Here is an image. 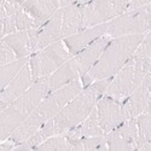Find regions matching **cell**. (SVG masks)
Wrapping results in <instances>:
<instances>
[{"instance_id":"cell-1","label":"cell","mask_w":151,"mask_h":151,"mask_svg":"<svg viewBox=\"0 0 151 151\" xmlns=\"http://www.w3.org/2000/svg\"><path fill=\"white\" fill-rule=\"evenodd\" d=\"M110 80L111 79L99 80L83 87L52 120L46 122L26 142L16 144L12 151L35 150V147L45 142L47 138L63 134L82 123L96 108L98 100L105 94Z\"/></svg>"},{"instance_id":"cell-2","label":"cell","mask_w":151,"mask_h":151,"mask_svg":"<svg viewBox=\"0 0 151 151\" xmlns=\"http://www.w3.org/2000/svg\"><path fill=\"white\" fill-rule=\"evenodd\" d=\"M82 88L83 85L80 79L63 87H59L57 90L50 91L47 96L39 103V105L34 109V111L27 117V120L7 139L14 142L15 144L26 142L29 137L39 131L46 122L52 120Z\"/></svg>"},{"instance_id":"cell-3","label":"cell","mask_w":151,"mask_h":151,"mask_svg":"<svg viewBox=\"0 0 151 151\" xmlns=\"http://www.w3.org/2000/svg\"><path fill=\"white\" fill-rule=\"evenodd\" d=\"M145 34L111 37L93 68L81 78L83 87L96 81L111 79L137 52Z\"/></svg>"},{"instance_id":"cell-4","label":"cell","mask_w":151,"mask_h":151,"mask_svg":"<svg viewBox=\"0 0 151 151\" xmlns=\"http://www.w3.org/2000/svg\"><path fill=\"white\" fill-rule=\"evenodd\" d=\"M50 92V76L36 80L30 88L0 111V142L6 140Z\"/></svg>"},{"instance_id":"cell-5","label":"cell","mask_w":151,"mask_h":151,"mask_svg":"<svg viewBox=\"0 0 151 151\" xmlns=\"http://www.w3.org/2000/svg\"><path fill=\"white\" fill-rule=\"evenodd\" d=\"M110 40L111 36L105 34L97 39L88 47L71 56L50 76V91L57 90L73 81L80 80L93 68Z\"/></svg>"},{"instance_id":"cell-6","label":"cell","mask_w":151,"mask_h":151,"mask_svg":"<svg viewBox=\"0 0 151 151\" xmlns=\"http://www.w3.org/2000/svg\"><path fill=\"white\" fill-rule=\"evenodd\" d=\"M151 68V58L134 55L111 78L105 94L120 102L127 98L144 81Z\"/></svg>"},{"instance_id":"cell-7","label":"cell","mask_w":151,"mask_h":151,"mask_svg":"<svg viewBox=\"0 0 151 151\" xmlns=\"http://www.w3.org/2000/svg\"><path fill=\"white\" fill-rule=\"evenodd\" d=\"M71 57L64 40H59L48 45L37 52H35L29 59V67L34 80L51 76V75Z\"/></svg>"},{"instance_id":"cell-8","label":"cell","mask_w":151,"mask_h":151,"mask_svg":"<svg viewBox=\"0 0 151 151\" xmlns=\"http://www.w3.org/2000/svg\"><path fill=\"white\" fill-rule=\"evenodd\" d=\"M151 30V4L124 11L109 22L106 34L111 37L146 34Z\"/></svg>"},{"instance_id":"cell-9","label":"cell","mask_w":151,"mask_h":151,"mask_svg":"<svg viewBox=\"0 0 151 151\" xmlns=\"http://www.w3.org/2000/svg\"><path fill=\"white\" fill-rule=\"evenodd\" d=\"M131 0H91L83 5V28L112 21L127 11Z\"/></svg>"},{"instance_id":"cell-10","label":"cell","mask_w":151,"mask_h":151,"mask_svg":"<svg viewBox=\"0 0 151 151\" xmlns=\"http://www.w3.org/2000/svg\"><path fill=\"white\" fill-rule=\"evenodd\" d=\"M108 150H138L137 117L124 120L119 127L105 134Z\"/></svg>"},{"instance_id":"cell-11","label":"cell","mask_w":151,"mask_h":151,"mask_svg":"<svg viewBox=\"0 0 151 151\" xmlns=\"http://www.w3.org/2000/svg\"><path fill=\"white\" fill-rule=\"evenodd\" d=\"M96 111L104 134L115 129L124 121L122 115V102L110 96L104 94L98 100Z\"/></svg>"},{"instance_id":"cell-12","label":"cell","mask_w":151,"mask_h":151,"mask_svg":"<svg viewBox=\"0 0 151 151\" xmlns=\"http://www.w3.org/2000/svg\"><path fill=\"white\" fill-rule=\"evenodd\" d=\"M151 94V76L147 74L144 81L122 102V115L124 120L134 119L146 110Z\"/></svg>"},{"instance_id":"cell-13","label":"cell","mask_w":151,"mask_h":151,"mask_svg":"<svg viewBox=\"0 0 151 151\" xmlns=\"http://www.w3.org/2000/svg\"><path fill=\"white\" fill-rule=\"evenodd\" d=\"M35 82L33 74L28 64L24 65V68L11 80V82L5 87L0 90V111H3L11 102H14L16 98H18L21 94H23L30 86Z\"/></svg>"},{"instance_id":"cell-14","label":"cell","mask_w":151,"mask_h":151,"mask_svg":"<svg viewBox=\"0 0 151 151\" xmlns=\"http://www.w3.org/2000/svg\"><path fill=\"white\" fill-rule=\"evenodd\" d=\"M36 36L37 28L29 30H21L9 34L1 40L5 41L17 56V58H28L36 52Z\"/></svg>"},{"instance_id":"cell-15","label":"cell","mask_w":151,"mask_h":151,"mask_svg":"<svg viewBox=\"0 0 151 151\" xmlns=\"http://www.w3.org/2000/svg\"><path fill=\"white\" fill-rule=\"evenodd\" d=\"M108 27H109V22L98 24V26H94V27H90V28H83L80 32L75 33L63 40H64L70 55L74 56L79 53L80 51H82V50H85L86 47H88L97 39H99L100 36L105 35L108 32Z\"/></svg>"},{"instance_id":"cell-16","label":"cell","mask_w":151,"mask_h":151,"mask_svg":"<svg viewBox=\"0 0 151 151\" xmlns=\"http://www.w3.org/2000/svg\"><path fill=\"white\" fill-rule=\"evenodd\" d=\"M22 6L33 18L35 28L44 26L62 9L59 0H27Z\"/></svg>"},{"instance_id":"cell-17","label":"cell","mask_w":151,"mask_h":151,"mask_svg":"<svg viewBox=\"0 0 151 151\" xmlns=\"http://www.w3.org/2000/svg\"><path fill=\"white\" fill-rule=\"evenodd\" d=\"M0 22H1V37L16 32L35 28L33 18L23 9L22 5H18L16 10L11 12L10 15L5 16L4 18H0Z\"/></svg>"},{"instance_id":"cell-18","label":"cell","mask_w":151,"mask_h":151,"mask_svg":"<svg viewBox=\"0 0 151 151\" xmlns=\"http://www.w3.org/2000/svg\"><path fill=\"white\" fill-rule=\"evenodd\" d=\"M63 40L62 33V9L57 14L48 19L44 26L37 28V36H36V52L39 50Z\"/></svg>"},{"instance_id":"cell-19","label":"cell","mask_w":151,"mask_h":151,"mask_svg":"<svg viewBox=\"0 0 151 151\" xmlns=\"http://www.w3.org/2000/svg\"><path fill=\"white\" fill-rule=\"evenodd\" d=\"M83 29V5L73 4L62 7L63 39Z\"/></svg>"},{"instance_id":"cell-20","label":"cell","mask_w":151,"mask_h":151,"mask_svg":"<svg viewBox=\"0 0 151 151\" xmlns=\"http://www.w3.org/2000/svg\"><path fill=\"white\" fill-rule=\"evenodd\" d=\"M30 57L28 58H19L14 62L9 63L5 65H0V90L5 88V87L11 82L16 75L24 68V65L28 64Z\"/></svg>"},{"instance_id":"cell-21","label":"cell","mask_w":151,"mask_h":151,"mask_svg":"<svg viewBox=\"0 0 151 151\" xmlns=\"http://www.w3.org/2000/svg\"><path fill=\"white\" fill-rule=\"evenodd\" d=\"M138 123V150L151 139V114L144 111L137 116Z\"/></svg>"},{"instance_id":"cell-22","label":"cell","mask_w":151,"mask_h":151,"mask_svg":"<svg viewBox=\"0 0 151 151\" xmlns=\"http://www.w3.org/2000/svg\"><path fill=\"white\" fill-rule=\"evenodd\" d=\"M80 131L82 137H97V135H104V132L102 129L98 121V116H97V111L96 108L92 110V112L86 117V120L79 124Z\"/></svg>"},{"instance_id":"cell-23","label":"cell","mask_w":151,"mask_h":151,"mask_svg":"<svg viewBox=\"0 0 151 151\" xmlns=\"http://www.w3.org/2000/svg\"><path fill=\"white\" fill-rule=\"evenodd\" d=\"M35 150H71V145L68 142L67 137L64 134H57L47 138L45 142H42L40 145H37Z\"/></svg>"},{"instance_id":"cell-24","label":"cell","mask_w":151,"mask_h":151,"mask_svg":"<svg viewBox=\"0 0 151 151\" xmlns=\"http://www.w3.org/2000/svg\"><path fill=\"white\" fill-rule=\"evenodd\" d=\"M16 59H18L16 53L12 51V48L5 41L1 40V46H0V65L9 64V63L14 62Z\"/></svg>"},{"instance_id":"cell-25","label":"cell","mask_w":151,"mask_h":151,"mask_svg":"<svg viewBox=\"0 0 151 151\" xmlns=\"http://www.w3.org/2000/svg\"><path fill=\"white\" fill-rule=\"evenodd\" d=\"M134 55L138 56H143V57H147L151 58V30L147 32L144 36V39L142 41V44L138 47L137 52Z\"/></svg>"},{"instance_id":"cell-26","label":"cell","mask_w":151,"mask_h":151,"mask_svg":"<svg viewBox=\"0 0 151 151\" xmlns=\"http://www.w3.org/2000/svg\"><path fill=\"white\" fill-rule=\"evenodd\" d=\"M147 4H151V0H131L127 10L135 9V7H139V6H143V5H147Z\"/></svg>"},{"instance_id":"cell-27","label":"cell","mask_w":151,"mask_h":151,"mask_svg":"<svg viewBox=\"0 0 151 151\" xmlns=\"http://www.w3.org/2000/svg\"><path fill=\"white\" fill-rule=\"evenodd\" d=\"M59 1H60L62 7H65V6H69L73 4H78L79 0H59Z\"/></svg>"},{"instance_id":"cell-28","label":"cell","mask_w":151,"mask_h":151,"mask_svg":"<svg viewBox=\"0 0 151 151\" xmlns=\"http://www.w3.org/2000/svg\"><path fill=\"white\" fill-rule=\"evenodd\" d=\"M140 150H146V151H151V139L146 143V144H144L143 146H142V149Z\"/></svg>"},{"instance_id":"cell-29","label":"cell","mask_w":151,"mask_h":151,"mask_svg":"<svg viewBox=\"0 0 151 151\" xmlns=\"http://www.w3.org/2000/svg\"><path fill=\"white\" fill-rule=\"evenodd\" d=\"M9 1L14 3V4H17V5H23L24 3L27 1V0H9Z\"/></svg>"},{"instance_id":"cell-30","label":"cell","mask_w":151,"mask_h":151,"mask_svg":"<svg viewBox=\"0 0 151 151\" xmlns=\"http://www.w3.org/2000/svg\"><path fill=\"white\" fill-rule=\"evenodd\" d=\"M145 111L149 112V114H151V94H150V100H149V104H147V108H146Z\"/></svg>"},{"instance_id":"cell-31","label":"cell","mask_w":151,"mask_h":151,"mask_svg":"<svg viewBox=\"0 0 151 151\" xmlns=\"http://www.w3.org/2000/svg\"><path fill=\"white\" fill-rule=\"evenodd\" d=\"M90 1H91V0H79L78 4H80V5H86V4H88Z\"/></svg>"},{"instance_id":"cell-32","label":"cell","mask_w":151,"mask_h":151,"mask_svg":"<svg viewBox=\"0 0 151 151\" xmlns=\"http://www.w3.org/2000/svg\"><path fill=\"white\" fill-rule=\"evenodd\" d=\"M149 75H150V76H151V68H150V71H149Z\"/></svg>"}]
</instances>
